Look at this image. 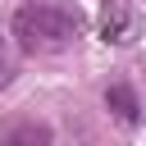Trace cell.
Masks as SVG:
<instances>
[{"label":"cell","mask_w":146,"mask_h":146,"mask_svg":"<svg viewBox=\"0 0 146 146\" xmlns=\"http://www.w3.org/2000/svg\"><path fill=\"white\" fill-rule=\"evenodd\" d=\"M82 36V14L59 5V0H27L14 14V41L27 55H55L68 50Z\"/></svg>","instance_id":"6da1fadb"},{"label":"cell","mask_w":146,"mask_h":146,"mask_svg":"<svg viewBox=\"0 0 146 146\" xmlns=\"http://www.w3.org/2000/svg\"><path fill=\"white\" fill-rule=\"evenodd\" d=\"M105 110L119 119V123H137L141 119V105H137V91L128 87V82H114V87H105Z\"/></svg>","instance_id":"7a4b0ae2"},{"label":"cell","mask_w":146,"mask_h":146,"mask_svg":"<svg viewBox=\"0 0 146 146\" xmlns=\"http://www.w3.org/2000/svg\"><path fill=\"white\" fill-rule=\"evenodd\" d=\"M0 146H55V132L46 123H36V119H23L0 137Z\"/></svg>","instance_id":"3957f363"},{"label":"cell","mask_w":146,"mask_h":146,"mask_svg":"<svg viewBox=\"0 0 146 146\" xmlns=\"http://www.w3.org/2000/svg\"><path fill=\"white\" fill-rule=\"evenodd\" d=\"M14 82V59L5 55V46H0V87H9Z\"/></svg>","instance_id":"277c9868"}]
</instances>
